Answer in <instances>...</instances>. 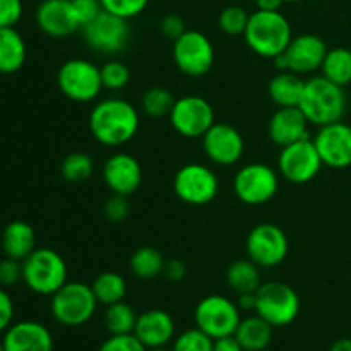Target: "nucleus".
<instances>
[{
  "mask_svg": "<svg viewBox=\"0 0 351 351\" xmlns=\"http://www.w3.org/2000/svg\"><path fill=\"white\" fill-rule=\"evenodd\" d=\"M89 130L99 144L119 147L136 137L139 130V112L123 98H106L89 112Z\"/></svg>",
  "mask_w": 351,
  "mask_h": 351,
  "instance_id": "f257e3e1",
  "label": "nucleus"
},
{
  "mask_svg": "<svg viewBox=\"0 0 351 351\" xmlns=\"http://www.w3.org/2000/svg\"><path fill=\"white\" fill-rule=\"evenodd\" d=\"M250 50L263 58H276L283 53L293 38L290 21L281 10H259L250 14L243 33Z\"/></svg>",
  "mask_w": 351,
  "mask_h": 351,
  "instance_id": "f03ea898",
  "label": "nucleus"
},
{
  "mask_svg": "<svg viewBox=\"0 0 351 351\" xmlns=\"http://www.w3.org/2000/svg\"><path fill=\"white\" fill-rule=\"evenodd\" d=\"M348 106L346 93L343 86L335 84L324 75H314L305 81L298 108L304 112L311 125H328L343 120Z\"/></svg>",
  "mask_w": 351,
  "mask_h": 351,
  "instance_id": "7ed1b4c3",
  "label": "nucleus"
},
{
  "mask_svg": "<svg viewBox=\"0 0 351 351\" xmlns=\"http://www.w3.org/2000/svg\"><path fill=\"white\" fill-rule=\"evenodd\" d=\"M67 263L53 249H34L23 261V283L41 297H51L67 283Z\"/></svg>",
  "mask_w": 351,
  "mask_h": 351,
  "instance_id": "20e7f679",
  "label": "nucleus"
},
{
  "mask_svg": "<svg viewBox=\"0 0 351 351\" xmlns=\"http://www.w3.org/2000/svg\"><path fill=\"white\" fill-rule=\"evenodd\" d=\"M50 298L51 317L65 328L88 324L99 305L91 285L81 281H67Z\"/></svg>",
  "mask_w": 351,
  "mask_h": 351,
  "instance_id": "39448f33",
  "label": "nucleus"
},
{
  "mask_svg": "<svg viewBox=\"0 0 351 351\" xmlns=\"http://www.w3.org/2000/svg\"><path fill=\"white\" fill-rule=\"evenodd\" d=\"M300 297L281 281H267L256 291V314L273 328H285L297 321L300 314Z\"/></svg>",
  "mask_w": 351,
  "mask_h": 351,
  "instance_id": "423d86ee",
  "label": "nucleus"
},
{
  "mask_svg": "<svg viewBox=\"0 0 351 351\" xmlns=\"http://www.w3.org/2000/svg\"><path fill=\"white\" fill-rule=\"evenodd\" d=\"M57 84L62 95L75 103L95 101L103 91L101 69L86 58H71L60 65Z\"/></svg>",
  "mask_w": 351,
  "mask_h": 351,
  "instance_id": "0eeeda50",
  "label": "nucleus"
},
{
  "mask_svg": "<svg viewBox=\"0 0 351 351\" xmlns=\"http://www.w3.org/2000/svg\"><path fill=\"white\" fill-rule=\"evenodd\" d=\"M280 189V173L266 163L243 165L233 178L237 199L247 206H263L274 199Z\"/></svg>",
  "mask_w": 351,
  "mask_h": 351,
  "instance_id": "6e6552de",
  "label": "nucleus"
},
{
  "mask_svg": "<svg viewBox=\"0 0 351 351\" xmlns=\"http://www.w3.org/2000/svg\"><path fill=\"white\" fill-rule=\"evenodd\" d=\"M240 308L232 298L225 295H209L197 304L194 312L195 328L213 339L235 335L242 315Z\"/></svg>",
  "mask_w": 351,
  "mask_h": 351,
  "instance_id": "1a4fd4ad",
  "label": "nucleus"
},
{
  "mask_svg": "<svg viewBox=\"0 0 351 351\" xmlns=\"http://www.w3.org/2000/svg\"><path fill=\"white\" fill-rule=\"evenodd\" d=\"M215 45L197 29H187L173 41V62L182 74L202 77L215 65Z\"/></svg>",
  "mask_w": 351,
  "mask_h": 351,
  "instance_id": "9d476101",
  "label": "nucleus"
},
{
  "mask_svg": "<svg viewBox=\"0 0 351 351\" xmlns=\"http://www.w3.org/2000/svg\"><path fill=\"white\" fill-rule=\"evenodd\" d=\"M173 192L185 204L206 206L218 195V175L202 163H187L175 173Z\"/></svg>",
  "mask_w": 351,
  "mask_h": 351,
  "instance_id": "9b49d317",
  "label": "nucleus"
},
{
  "mask_svg": "<svg viewBox=\"0 0 351 351\" xmlns=\"http://www.w3.org/2000/svg\"><path fill=\"white\" fill-rule=\"evenodd\" d=\"M322 167L324 163L311 137L281 147L278 156V173L291 184H307L314 180Z\"/></svg>",
  "mask_w": 351,
  "mask_h": 351,
  "instance_id": "f8f14e48",
  "label": "nucleus"
},
{
  "mask_svg": "<svg viewBox=\"0 0 351 351\" xmlns=\"http://www.w3.org/2000/svg\"><path fill=\"white\" fill-rule=\"evenodd\" d=\"M168 119L175 132L182 137L199 139L215 125V108L202 96H182L175 99Z\"/></svg>",
  "mask_w": 351,
  "mask_h": 351,
  "instance_id": "ddd939ff",
  "label": "nucleus"
},
{
  "mask_svg": "<svg viewBox=\"0 0 351 351\" xmlns=\"http://www.w3.org/2000/svg\"><path fill=\"white\" fill-rule=\"evenodd\" d=\"M328 50V45L317 34H298L291 38L287 50L278 55L274 62L280 71H291L300 75L314 74L321 71Z\"/></svg>",
  "mask_w": 351,
  "mask_h": 351,
  "instance_id": "4468645a",
  "label": "nucleus"
},
{
  "mask_svg": "<svg viewBox=\"0 0 351 351\" xmlns=\"http://www.w3.org/2000/svg\"><path fill=\"white\" fill-rule=\"evenodd\" d=\"M245 250L259 267H276L288 257L290 242L283 230L273 223H259L249 232Z\"/></svg>",
  "mask_w": 351,
  "mask_h": 351,
  "instance_id": "2eb2a0df",
  "label": "nucleus"
},
{
  "mask_svg": "<svg viewBox=\"0 0 351 351\" xmlns=\"http://www.w3.org/2000/svg\"><path fill=\"white\" fill-rule=\"evenodd\" d=\"M84 41L91 50L101 55H117L130 40L129 21L103 10L82 27Z\"/></svg>",
  "mask_w": 351,
  "mask_h": 351,
  "instance_id": "dca6fc26",
  "label": "nucleus"
},
{
  "mask_svg": "<svg viewBox=\"0 0 351 351\" xmlns=\"http://www.w3.org/2000/svg\"><path fill=\"white\" fill-rule=\"evenodd\" d=\"M201 139L204 154L209 161H213L218 167L237 165L245 153L243 136L239 129H235L230 123L215 122V125Z\"/></svg>",
  "mask_w": 351,
  "mask_h": 351,
  "instance_id": "f3484780",
  "label": "nucleus"
},
{
  "mask_svg": "<svg viewBox=\"0 0 351 351\" xmlns=\"http://www.w3.org/2000/svg\"><path fill=\"white\" fill-rule=\"evenodd\" d=\"M314 144L319 151L324 167L343 170L351 167V125L343 122H332L319 127L314 136Z\"/></svg>",
  "mask_w": 351,
  "mask_h": 351,
  "instance_id": "a211bd4d",
  "label": "nucleus"
},
{
  "mask_svg": "<svg viewBox=\"0 0 351 351\" xmlns=\"http://www.w3.org/2000/svg\"><path fill=\"white\" fill-rule=\"evenodd\" d=\"M38 29L47 36L62 40L82 29L71 0H43L34 12Z\"/></svg>",
  "mask_w": 351,
  "mask_h": 351,
  "instance_id": "6ab92c4d",
  "label": "nucleus"
},
{
  "mask_svg": "<svg viewBox=\"0 0 351 351\" xmlns=\"http://www.w3.org/2000/svg\"><path fill=\"white\" fill-rule=\"evenodd\" d=\"M103 182L112 194L127 195L139 191L143 184L141 163L129 153H115L103 165Z\"/></svg>",
  "mask_w": 351,
  "mask_h": 351,
  "instance_id": "aec40b11",
  "label": "nucleus"
},
{
  "mask_svg": "<svg viewBox=\"0 0 351 351\" xmlns=\"http://www.w3.org/2000/svg\"><path fill=\"white\" fill-rule=\"evenodd\" d=\"M5 351H53L50 329L38 321L14 322L2 335Z\"/></svg>",
  "mask_w": 351,
  "mask_h": 351,
  "instance_id": "412c9836",
  "label": "nucleus"
},
{
  "mask_svg": "<svg viewBox=\"0 0 351 351\" xmlns=\"http://www.w3.org/2000/svg\"><path fill=\"white\" fill-rule=\"evenodd\" d=\"M308 125L311 123L298 106H285V108H278L271 115L269 123H267V134L276 146L285 147L288 144L311 137Z\"/></svg>",
  "mask_w": 351,
  "mask_h": 351,
  "instance_id": "4be33fe9",
  "label": "nucleus"
},
{
  "mask_svg": "<svg viewBox=\"0 0 351 351\" xmlns=\"http://www.w3.org/2000/svg\"><path fill=\"white\" fill-rule=\"evenodd\" d=\"M134 336L147 350L167 346L175 339V321L163 308H149L137 315Z\"/></svg>",
  "mask_w": 351,
  "mask_h": 351,
  "instance_id": "5701e85b",
  "label": "nucleus"
},
{
  "mask_svg": "<svg viewBox=\"0 0 351 351\" xmlns=\"http://www.w3.org/2000/svg\"><path fill=\"white\" fill-rule=\"evenodd\" d=\"M0 245H2L5 257L24 261L36 249V233L29 223L16 219L2 230Z\"/></svg>",
  "mask_w": 351,
  "mask_h": 351,
  "instance_id": "b1692460",
  "label": "nucleus"
},
{
  "mask_svg": "<svg viewBox=\"0 0 351 351\" xmlns=\"http://www.w3.org/2000/svg\"><path fill=\"white\" fill-rule=\"evenodd\" d=\"M305 81L307 79H304V75L297 74V72L280 71L271 77L269 84H267V95L278 108L298 106L302 95H304Z\"/></svg>",
  "mask_w": 351,
  "mask_h": 351,
  "instance_id": "393cba45",
  "label": "nucleus"
},
{
  "mask_svg": "<svg viewBox=\"0 0 351 351\" xmlns=\"http://www.w3.org/2000/svg\"><path fill=\"white\" fill-rule=\"evenodd\" d=\"M27 58V47L16 27H0V74H16Z\"/></svg>",
  "mask_w": 351,
  "mask_h": 351,
  "instance_id": "a878e982",
  "label": "nucleus"
},
{
  "mask_svg": "<svg viewBox=\"0 0 351 351\" xmlns=\"http://www.w3.org/2000/svg\"><path fill=\"white\" fill-rule=\"evenodd\" d=\"M273 326L259 315L242 319L235 331V338L245 351H264L273 341Z\"/></svg>",
  "mask_w": 351,
  "mask_h": 351,
  "instance_id": "bb28decb",
  "label": "nucleus"
},
{
  "mask_svg": "<svg viewBox=\"0 0 351 351\" xmlns=\"http://www.w3.org/2000/svg\"><path fill=\"white\" fill-rule=\"evenodd\" d=\"M261 267L250 259H239L226 269V283L237 295L256 293L261 283Z\"/></svg>",
  "mask_w": 351,
  "mask_h": 351,
  "instance_id": "cd10ccee",
  "label": "nucleus"
},
{
  "mask_svg": "<svg viewBox=\"0 0 351 351\" xmlns=\"http://www.w3.org/2000/svg\"><path fill=\"white\" fill-rule=\"evenodd\" d=\"M321 75L338 86L351 82V50L346 47L329 48L321 67Z\"/></svg>",
  "mask_w": 351,
  "mask_h": 351,
  "instance_id": "c85d7f7f",
  "label": "nucleus"
},
{
  "mask_svg": "<svg viewBox=\"0 0 351 351\" xmlns=\"http://www.w3.org/2000/svg\"><path fill=\"white\" fill-rule=\"evenodd\" d=\"M91 288L98 304L105 305V307L122 302L127 295L125 278L117 271H105V273L98 274L91 283Z\"/></svg>",
  "mask_w": 351,
  "mask_h": 351,
  "instance_id": "c756f323",
  "label": "nucleus"
},
{
  "mask_svg": "<svg viewBox=\"0 0 351 351\" xmlns=\"http://www.w3.org/2000/svg\"><path fill=\"white\" fill-rule=\"evenodd\" d=\"M136 311L132 305L127 304L125 300L117 302L106 307L105 314H103V324L105 329L110 332V336H120V335H134L137 322Z\"/></svg>",
  "mask_w": 351,
  "mask_h": 351,
  "instance_id": "7c9ffc66",
  "label": "nucleus"
},
{
  "mask_svg": "<svg viewBox=\"0 0 351 351\" xmlns=\"http://www.w3.org/2000/svg\"><path fill=\"white\" fill-rule=\"evenodd\" d=\"M165 264L167 261H165L163 254L154 247H141L129 259L130 271L134 276L141 278V280H153V278L163 274Z\"/></svg>",
  "mask_w": 351,
  "mask_h": 351,
  "instance_id": "2f4dec72",
  "label": "nucleus"
},
{
  "mask_svg": "<svg viewBox=\"0 0 351 351\" xmlns=\"http://www.w3.org/2000/svg\"><path fill=\"white\" fill-rule=\"evenodd\" d=\"M173 105L175 96L171 95L170 89L161 88V86L149 88L143 95V99H141V108L151 119H163V117H168L171 108H173Z\"/></svg>",
  "mask_w": 351,
  "mask_h": 351,
  "instance_id": "473e14b6",
  "label": "nucleus"
},
{
  "mask_svg": "<svg viewBox=\"0 0 351 351\" xmlns=\"http://www.w3.org/2000/svg\"><path fill=\"white\" fill-rule=\"evenodd\" d=\"M95 171V161L86 153H71L60 165V175L64 180L77 184L88 180Z\"/></svg>",
  "mask_w": 351,
  "mask_h": 351,
  "instance_id": "72a5a7b5",
  "label": "nucleus"
},
{
  "mask_svg": "<svg viewBox=\"0 0 351 351\" xmlns=\"http://www.w3.org/2000/svg\"><path fill=\"white\" fill-rule=\"evenodd\" d=\"M250 14L240 5H228L219 12L218 26L228 36H240L245 33Z\"/></svg>",
  "mask_w": 351,
  "mask_h": 351,
  "instance_id": "f704fd0d",
  "label": "nucleus"
},
{
  "mask_svg": "<svg viewBox=\"0 0 351 351\" xmlns=\"http://www.w3.org/2000/svg\"><path fill=\"white\" fill-rule=\"evenodd\" d=\"M101 69V81L103 88L108 91H120L125 88L130 81V71L123 62L120 60H108L103 64Z\"/></svg>",
  "mask_w": 351,
  "mask_h": 351,
  "instance_id": "c9c22d12",
  "label": "nucleus"
},
{
  "mask_svg": "<svg viewBox=\"0 0 351 351\" xmlns=\"http://www.w3.org/2000/svg\"><path fill=\"white\" fill-rule=\"evenodd\" d=\"M215 339L209 338L199 328L187 329L173 339L171 351H213Z\"/></svg>",
  "mask_w": 351,
  "mask_h": 351,
  "instance_id": "e433bc0d",
  "label": "nucleus"
},
{
  "mask_svg": "<svg viewBox=\"0 0 351 351\" xmlns=\"http://www.w3.org/2000/svg\"><path fill=\"white\" fill-rule=\"evenodd\" d=\"M103 10L130 21L143 14L149 5V0H99Z\"/></svg>",
  "mask_w": 351,
  "mask_h": 351,
  "instance_id": "4c0bfd02",
  "label": "nucleus"
},
{
  "mask_svg": "<svg viewBox=\"0 0 351 351\" xmlns=\"http://www.w3.org/2000/svg\"><path fill=\"white\" fill-rule=\"evenodd\" d=\"M98 351H147V348L134 335H120L105 339Z\"/></svg>",
  "mask_w": 351,
  "mask_h": 351,
  "instance_id": "58836bf2",
  "label": "nucleus"
},
{
  "mask_svg": "<svg viewBox=\"0 0 351 351\" xmlns=\"http://www.w3.org/2000/svg\"><path fill=\"white\" fill-rule=\"evenodd\" d=\"M23 281V261L5 257L0 261V287L10 288Z\"/></svg>",
  "mask_w": 351,
  "mask_h": 351,
  "instance_id": "ea45409f",
  "label": "nucleus"
},
{
  "mask_svg": "<svg viewBox=\"0 0 351 351\" xmlns=\"http://www.w3.org/2000/svg\"><path fill=\"white\" fill-rule=\"evenodd\" d=\"M103 213L113 223H120L127 219V216L130 215V204L127 201V195L113 194L112 197L106 199L105 206H103Z\"/></svg>",
  "mask_w": 351,
  "mask_h": 351,
  "instance_id": "a19ab883",
  "label": "nucleus"
},
{
  "mask_svg": "<svg viewBox=\"0 0 351 351\" xmlns=\"http://www.w3.org/2000/svg\"><path fill=\"white\" fill-rule=\"evenodd\" d=\"M23 12V0H0V27H16Z\"/></svg>",
  "mask_w": 351,
  "mask_h": 351,
  "instance_id": "79ce46f5",
  "label": "nucleus"
},
{
  "mask_svg": "<svg viewBox=\"0 0 351 351\" xmlns=\"http://www.w3.org/2000/svg\"><path fill=\"white\" fill-rule=\"evenodd\" d=\"M71 3L79 23H81V27H84L86 24L91 23L96 16L103 12L99 0H71Z\"/></svg>",
  "mask_w": 351,
  "mask_h": 351,
  "instance_id": "37998d69",
  "label": "nucleus"
},
{
  "mask_svg": "<svg viewBox=\"0 0 351 351\" xmlns=\"http://www.w3.org/2000/svg\"><path fill=\"white\" fill-rule=\"evenodd\" d=\"M185 31H187V27H185L184 19L178 14H167L160 21V33L170 41L178 40Z\"/></svg>",
  "mask_w": 351,
  "mask_h": 351,
  "instance_id": "c03bdc74",
  "label": "nucleus"
},
{
  "mask_svg": "<svg viewBox=\"0 0 351 351\" xmlns=\"http://www.w3.org/2000/svg\"><path fill=\"white\" fill-rule=\"evenodd\" d=\"M14 314H16V308H14L12 298L7 293L5 288L0 287V335H3L14 324Z\"/></svg>",
  "mask_w": 351,
  "mask_h": 351,
  "instance_id": "a18cd8bd",
  "label": "nucleus"
},
{
  "mask_svg": "<svg viewBox=\"0 0 351 351\" xmlns=\"http://www.w3.org/2000/svg\"><path fill=\"white\" fill-rule=\"evenodd\" d=\"M185 274H187V267H185V264L182 263L180 259L167 261L163 269V276L167 278L168 281H171V283H180L185 278Z\"/></svg>",
  "mask_w": 351,
  "mask_h": 351,
  "instance_id": "49530a36",
  "label": "nucleus"
},
{
  "mask_svg": "<svg viewBox=\"0 0 351 351\" xmlns=\"http://www.w3.org/2000/svg\"><path fill=\"white\" fill-rule=\"evenodd\" d=\"M213 351H245L242 348V345L239 343V339L235 338V335L232 336H223V338L215 339L213 343Z\"/></svg>",
  "mask_w": 351,
  "mask_h": 351,
  "instance_id": "de8ad7c7",
  "label": "nucleus"
},
{
  "mask_svg": "<svg viewBox=\"0 0 351 351\" xmlns=\"http://www.w3.org/2000/svg\"><path fill=\"white\" fill-rule=\"evenodd\" d=\"M237 305H239V308L242 312H256V293L239 295Z\"/></svg>",
  "mask_w": 351,
  "mask_h": 351,
  "instance_id": "09e8293b",
  "label": "nucleus"
},
{
  "mask_svg": "<svg viewBox=\"0 0 351 351\" xmlns=\"http://www.w3.org/2000/svg\"><path fill=\"white\" fill-rule=\"evenodd\" d=\"M283 3L285 0H256V5L259 10H280Z\"/></svg>",
  "mask_w": 351,
  "mask_h": 351,
  "instance_id": "8fccbe9b",
  "label": "nucleus"
},
{
  "mask_svg": "<svg viewBox=\"0 0 351 351\" xmlns=\"http://www.w3.org/2000/svg\"><path fill=\"white\" fill-rule=\"evenodd\" d=\"M329 351H351V339L350 338L338 339L336 343H332L331 350Z\"/></svg>",
  "mask_w": 351,
  "mask_h": 351,
  "instance_id": "3c124183",
  "label": "nucleus"
},
{
  "mask_svg": "<svg viewBox=\"0 0 351 351\" xmlns=\"http://www.w3.org/2000/svg\"><path fill=\"white\" fill-rule=\"evenodd\" d=\"M147 351H171V350H168L167 346H160V348H151V350H147Z\"/></svg>",
  "mask_w": 351,
  "mask_h": 351,
  "instance_id": "603ef678",
  "label": "nucleus"
},
{
  "mask_svg": "<svg viewBox=\"0 0 351 351\" xmlns=\"http://www.w3.org/2000/svg\"><path fill=\"white\" fill-rule=\"evenodd\" d=\"M295 2H302V0H285V3H295Z\"/></svg>",
  "mask_w": 351,
  "mask_h": 351,
  "instance_id": "864d4df0",
  "label": "nucleus"
},
{
  "mask_svg": "<svg viewBox=\"0 0 351 351\" xmlns=\"http://www.w3.org/2000/svg\"><path fill=\"white\" fill-rule=\"evenodd\" d=\"M0 351H5V350H3V343H2V339H0Z\"/></svg>",
  "mask_w": 351,
  "mask_h": 351,
  "instance_id": "5fc2aeb1",
  "label": "nucleus"
},
{
  "mask_svg": "<svg viewBox=\"0 0 351 351\" xmlns=\"http://www.w3.org/2000/svg\"><path fill=\"white\" fill-rule=\"evenodd\" d=\"M0 235H2V233H0Z\"/></svg>",
  "mask_w": 351,
  "mask_h": 351,
  "instance_id": "6e6d98bb",
  "label": "nucleus"
}]
</instances>
